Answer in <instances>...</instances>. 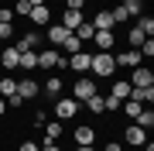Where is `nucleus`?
<instances>
[{
  "mask_svg": "<svg viewBox=\"0 0 154 151\" xmlns=\"http://www.w3.org/2000/svg\"><path fill=\"white\" fill-rule=\"evenodd\" d=\"M89 72H96V76H113V72H116L113 52H96V55L89 58Z\"/></svg>",
  "mask_w": 154,
  "mask_h": 151,
  "instance_id": "nucleus-1",
  "label": "nucleus"
},
{
  "mask_svg": "<svg viewBox=\"0 0 154 151\" xmlns=\"http://www.w3.org/2000/svg\"><path fill=\"white\" fill-rule=\"evenodd\" d=\"M75 113H79V100H72V96H58L55 100V117L58 120H69Z\"/></svg>",
  "mask_w": 154,
  "mask_h": 151,
  "instance_id": "nucleus-2",
  "label": "nucleus"
},
{
  "mask_svg": "<svg viewBox=\"0 0 154 151\" xmlns=\"http://www.w3.org/2000/svg\"><path fill=\"white\" fill-rule=\"evenodd\" d=\"M96 93V79H89V76H82V79H75V86H72V100H89V96Z\"/></svg>",
  "mask_w": 154,
  "mask_h": 151,
  "instance_id": "nucleus-3",
  "label": "nucleus"
},
{
  "mask_svg": "<svg viewBox=\"0 0 154 151\" xmlns=\"http://www.w3.org/2000/svg\"><path fill=\"white\" fill-rule=\"evenodd\" d=\"M113 62H116V69H137V65H140V52H137V48L120 52V55H113Z\"/></svg>",
  "mask_w": 154,
  "mask_h": 151,
  "instance_id": "nucleus-4",
  "label": "nucleus"
},
{
  "mask_svg": "<svg viewBox=\"0 0 154 151\" xmlns=\"http://www.w3.org/2000/svg\"><path fill=\"white\" fill-rule=\"evenodd\" d=\"M123 141H127V144H134V148H140V144H147V131L137 127V124H130V127L123 131Z\"/></svg>",
  "mask_w": 154,
  "mask_h": 151,
  "instance_id": "nucleus-5",
  "label": "nucleus"
},
{
  "mask_svg": "<svg viewBox=\"0 0 154 151\" xmlns=\"http://www.w3.org/2000/svg\"><path fill=\"white\" fill-rule=\"evenodd\" d=\"M17 58H21V52H17L14 45H4V48H0V65H4V69L14 72V69H17Z\"/></svg>",
  "mask_w": 154,
  "mask_h": 151,
  "instance_id": "nucleus-6",
  "label": "nucleus"
},
{
  "mask_svg": "<svg viewBox=\"0 0 154 151\" xmlns=\"http://www.w3.org/2000/svg\"><path fill=\"white\" fill-rule=\"evenodd\" d=\"M17 96H21L24 103L34 100V96H38V83H34V79H17Z\"/></svg>",
  "mask_w": 154,
  "mask_h": 151,
  "instance_id": "nucleus-7",
  "label": "nucleus"
},
{
  "mask_svg": "<svg viewBox=\"0 0 154 151\" xmlns=\"http://www.w3.org/2000/svg\"><path fill=\"white\" fill-rule=\"evenodd\" d=\"M82 21H86L82 11H72V7H65V14H62V28H65V31H75Z\"/></svg>",
  "mask_w": 154,
  "mask_h": 151,
  "instance_id": "nucleus-8",
  "label": "nucleus"
},
{
  "mask_svg": "<svg viewBox=\"0 0 154 151\" xmlns=\"http://www.w3.org/2000/svg\"><path fill=\"white\" fill-rule=\"evenodd\" d=\"M89 52H75V55H69V69L72 72H89Z\"/></svg>",
  "mask_w": 154,
  "mask_h": 151,
  "instance_id": "nucleus-9",
  "label": "nucleus"
},
{
  "mask_svg": "<svg viewBox=\"0 0 154 151\" xmlns=\"http://www.w3.org/2000/svg\"><path fill=\"white\" fill-rule=\"evenodd\" d=\"M93 45H96L99 52H110V48L116 45V34H113V31H96V34H93Z\"/></svg>",
  "mask_w": 154,
  "mask_h": 151,
  "instance_id": "nucleus-10",
  "label": "nucleus"
},
{
  "mask_svg": "<svg viewBox=\"0 0 154 151\" xmlns=\"http://www.w3.org/2000/svg\"><path fill=\"white\" fill-rule=\"evenodd\" d=\"M130 86H154V72H151V69H144V65H137V69H134V76H130Z\"/></svg>",
  "mask_w": 154,
  "mask_h": 151,
  "instance_id": "nucleus-11",
  "label": "nucleus"
},
{
  "mask_svg": "<svg viewBox=\"0 0 154 151\" xmlns=\"http://www.w3.org/2000/svg\"><path fill=\"white\" fill-rule=\"evenodd\" d=\"M38 69H58V52L55 48L38 52Z\"/></svg>",
  "mask_w": 154,
  "mask_h": 151,
  "instance_id": "nucleus-12",
  "label": "nucleus"
},
{
  "mask_svg": "<svg viewBox=\"0 0 154 151\" xmlns=\"http://www.w3.org/2000/svg\"><path fill=\"white\" fill-rule=\"evenodd\" d=\"M93 28H96V31H113L116 24H113V17H110V11H99V14L93 17Z\"/></svg>",
  "mask_w": 154,
  "mask_h": 151,
  "instance_id": "nucleus-13",
  "label": "nucleus"
},
{
  "mask_svg": "<svg viewBox=\"0 0 154 151\" xmlns=\"http://www.w3.org/2000/svg\"><path fill=\"white\" fill-rule=\"evenodd\" d=\"M75 144H96V131L82 124V127H75Z\"/></svg>",
  "mask_w": 154,
  "mask_h": 151,
  "instance_id": "nucleus-14",
  "label": "nucleus"
},
{
  "mask_svg": "<svg viewBox=\"0 0 154 151\" xmlns=\"http://www.w3.org/2000/svg\"><path fill=\"white\" fill-rule=\"evenodd\" d=\"M38 41H41V34H38V31H28L14 48H17V52H34V45H38Z\"/></svg>",
  "mask_w": 154,
  "mask_h": 151,
  "instance_id": "nucleus-15",
  "label": "nucleus"
},
{
  "mask_svg": "<svg viewBox=\"0 0 154 151\" xmlns=\"http://www.w3.org/2000/svg\"><path fill=\"white\" fill-rule=\"evenodd\" d=\"M28 17L41 28V24H48V21H51V11H48V4H41V7H31V14H28Z\"/></svg>",
  "mask_w": 154,
  "mask_h": 151,
  "instance_id": "nucleus-16",
  "label": "nucleus"
},
{
  "mask_svg": "<svg viewBox=\"0 0 154 151\" xmlns=\"http://www.w3.org/2000/svg\"><path fill=\"white\" fill-rule=\"evenodd\" d=\"M17 69H24V72L38 69V52H21V58H17Z\"/></svg>",
  "mask_w": 154,
  "mask_h": 151,
  "instance_id": "nucleus-17",
  "label": "nucleus"
},
{
  "mask_svg": "<svg viewBox=\"0 0 154 151\" xmlns=\"http://www.w3.org/2000/svg\"><path fill=\"white\" fill-rule=\"evenodd\" d=\"M58 137H62V124L58 120L45 124V144H58Z\"/></svg>",
  "mask_w": 154,
  "mask_h": 151,
  "instance_id": "nucleus-18",
  "label": "nucleus"
},
{
  "mask_svg": "<svg viewBox=\"0 0 154 151\" xmlns=\"http://www.w3.org/2000/svg\"><path fill=\"white\" fill-rule=\"evenodd\" d=\"M72 34H75V38H79V41H82V45H86V41H93L96 28H93V21H82V24H79V28L72 31Z\"/></svg>",
  "mask_w": 154,
  "mask_h": 151,
  "instance_id": "nucleus-19",
  "label": "nucleus"
},
{
  "mask_svg": "<svg viewBox=\"0 0 154 151\" xmlns=\"http://www.w3.org/2000/svg\"><path fill=\"white\" fill-rule=\"evenodd\" d=\"M45 96H48V100H58L62 96V79L58 76H51L48 83H45Z\"/></svg>",
  "mask_w": 154,
  "mask_h": 151,
  "instance_id": "nucleus-20",
  "label": "nucleus"
},
{
  "mask_svg": "<svg viewBox=\"0 0 154 151\" xmlns=\"http://www.w3.org/2000/svg\"><path fill=\"white\" fill-rule=\"evenodd\" d=\"M69 34H72V31H65L62 24H51V28H48V41H51V45H62Z\"/></svg>",
  "mask_w": 154,
  "mask_h": 151,
  "instance_id": "nucleus-21",
  "label": "nucleus"
},
{
  "mask_svg": "<svg viewBox=\"0 0 154 151\" xmlns=\"http://www.w3.org/2000/svg\"><path fill=\"white\" fill-rule=\"evenodd\" d=\"M130 90H134V86H130V83H127V79H116V83H113V93H110V96H116V100H120V103H123V100H127V96H130Z\"/></svg>",
  "mask_w": 154,
  "mask_h": 151,
  "instance_id": "nucleus-22",
  "label": "nucleus"
},
{
  "mask_svg": "<svg viewBox=\"0 0 154 151\" xmlns=\"http://www.w3.org/2000/svg\"><path fill=\"white\" fill-rule=\"evenodd\" d=\"M14 93H17V79L14 76H4V79H0V96L7 100V96H14Z\"/></svg>",
  "mask_w": 154,
  "mask_h": 151,
  "instance_id": "nucleus-23",
  "label": "nucleus"
},
{
  "mask_svg": "<svg viewBox=\"0 0 154 151\" xmlns=\"http://www.w3.org/2000/svg\"><path fill=\"white\" fill-rule=\"evenodd\" d=\"M123 11H127V17H140L144 14V0H123Z\"/></svg>",
  "mask_w": 154,
  "mask_h": 151,
  "instance_id": "nucleus-24",
  "label": "nucleus"
},
{
  "mask_svg": "<svg viewBox=\"0 0 154 151\" xmlns=\"http://www.w3.org/2000/svg\"><path fill=\"white\" fill-rule=\"evenodd\" d=\"M144 38H147V34H144V31L137 28V24H134V28H130V31H127V41H130V45H134V48H140V45H144Z\"/></svg>",
  "mask_w": 154,
  "mask_h": 151,
  "instance_id": "nucleus-25",
  "label": "nucleus"
},
{
  "mask_svg": "<svg viewBox=\"0 0 154 151\" xmlns=\"http://www.w3.org/2000/svg\"><path fill=\"white\" fill-rule=\"evenodd\" d=\"M134 120H137V127H144V131H151V127H154V113H151V110H140Z\"/></svg>",
  "mask_w": 154,
  "mask_h": 151,
  "instance_id": "nucleus-26",
  "label": "nucleus"
},
{
  "mask_svg": "<svg viewBox=\"0 0 154 151\" xmlns=\"http://www.w3.org/2000/svg\"><path fill=\"white\" fill-rule=\"evenodd\" d=\"M120 110H123V113H127V117H130V120H134V117H137V113L144 110V106H140L137 100H123V106H120Z\"/></svg>",
  "mask_w": 154,
  "mask_h": 151,
  "instance_id": "nucleus-27",
  "label": "nucleus"
},
{
  "mask_svg": "<svg viewBox=\"0 0 154 151\" xmlns=\"http://www.w3.org/2000/svg\"><path fill=\"white\" fill-rule=\"evenodd\" d=\"M137 28H140V31H144V34H147V38H151V34H154V17L140 14V17H137Z\"/></svg>",
  "mask_w": 154,
  "mask_h": 151,
  "instance_id": "nucleus-28",
  "label": "nucleus"
},
{
  "mask_svg": "<svg viewBox=\"0 0 154 151\" xmlns=\"http://www.w3.org/2000/svg\"><path fill=\"white\" fill-rule=\"evenodd\" d=\"M62 45H65V52H69V55H75V52H82V41H79L75 34H69V38L62 41Z\"/></svg>",
  "mask_w": 154,
  "mask_h": 151,
  "instance_id": "nucleus-29",
  "label": "nucleus"
},
{
  "mask_svg": "<svg viewBox=\"0 0 154 151\" xmlns=\"http://www.w3.org/2000/svg\"><path fill=\"white\" fill-rule=\"evenodd\" d=\"M82 103H86L93 113H103V96H99V93H93V96H89V100H82Z\"/></svg>",
  "mask_w": 154,
  "mask_h": 151,
  "instance_id": "nucleus-30",
  "label": "nucleus"
},
{
  "mask_svg": "<svg viewBox=\"0 0 154 151\" xmlns=\"http://www.w3.org/2000/svg\"><path fill=\"white\" fill-rule=\"evenodd\" d=\"M110 17H113V24H123V21H130V17H127V11H123V4H116L113 11H110Z\"/></svg>",
  "mask_w": 154,
  "mask_h": 151,
  "instance_id": "nucleus-31",
  "label": "nucleus"
},
{
  "mask_svg": "<svg viewBox=\"0 0 154 151\" xmlns=\"http://www.w3.org/2000/svg\"><path fill=\"white\" fill-rule=\"evenodd\" d=\"M137 52H140V58H151V55H154V38H144V45H140Z\"/></svg>",
  "mask_w": 154,
  "mask_h": 151,
  "instance_id": "nucleus-32",
  "label": "nucleus"
},
{
  "mask_svg": "<svg viewBox=\"0 0 154 151\" xmlns=\"http://www.w3.org/2000/svg\"><path fill=\"white\" fill-rule=\"evenodd\" d=\"M14 14L28 17V14H31V4H28V0H17V4H14Z\"/></svg>",
  "mask_w": 154,
  "mask_h": 151,
  "instance_id": "nucleus-33",
  "label": "nucleus"
},
{
  "mask_svg": "<svg viewBox=\"0 0 154 151\" xmlns=\"http://www.w3.org/2000/svg\"><path fill=\"white\" fill-rule=\"evenodd\" d=\"M45 120H48V113H45V110H38V113H34V127H41Z\"/></svg>",
  "mask_w": 154,
  "mask_h": 151,
  "instance_id": "nucleus-34",
  "label": "nucleus"
},
{
  "mask_svg": "<svg viewBox=\"0 0 154 151\" xmlns=\"http://www.w3.org/2000/svg\"><path fill=\"white\" fill-rule=\"evenodd\" d=\"M82 4L86 0H65V7H72V11H82Z\"/></svg>",
  "mask_w": 154,
  "mask_h": 151,
  "instance_id": "nucleus-35",
  "label": "nucleus"
},
{
  "mask_svg": "<svg viewBox=\"0 0 154 151\" xmlns=\"http://www.w3.org/2000/svg\"><path fill=\"white\" fill-rule=\"evenodd\" d=\"M0 21H7V24H14V11H0Z\"/></svg>",
  "mask_w": 154,
  "mask_h": 151,
  "instance_id": "nucleus-36",
  "label": "nucleus"
},
{
  "mask_svg": "<svg viewBox=\"0 0 154 151\" xmlns=\"http://www.w3.org/2000/svg\"><path fill=\"white\" fill-rule=\"evenodd\" d=\"M21 151H38V144H34V141H24V144H21Z\"/></svg>",
  "mask_w": 154,
  "mask_h": 151,
  "instance_id": "nucleus-37",
  "label": "nucleus"
},
{
  "mask_svg": "<svg viewBox=\"0 0 154 151\" xmlns=\"http://www.w3.org/2000/svg\"><path fill=\"white\" fill-rule=\"evenodd\" d=\"M38 151H62V148H58V144H41Z\"/></svg>",
  "mask_w": 154,
  "mask_h": 151,
  "instance_id": "nucleus-38",
  "label": "nucleus"
},
{
  "mask_svg": "<svg viewBox=\"0 0 154 151\" xmlns=\"http://www.w3.org/2000/svg\"><path fill=\"white\" fill-rule=\"evenodd\" d=\"M75 151H96V144H75Z\"/></svg>",
  "mask_w": 154,
  "mask_h": 151,
  "instance_id": "nucleus-39",
  "label": "nucleus"
},
{
  "mask_svg": "<svg viewBox=\"0 0 154 151\" xmlns=\"http://www.w3.org/2000/svg\"><path fill=\"white\" fill-rule=\"evenodd\" d=\"M106 151H120V141H110V144H106Z\"/></svg>",
  "mask_w": 154,
  "mask_h": 151,
  "instance_id": "nucleus-40",
  "label": "nucleus"
},
{
  "mask_svg": "<svg viewBox=\"0 0 154 151\" xmlns=\"http://www.w3.org/2000/svg\"><path fill=\"white\" fill-rule=\"evenodd\" d=\"M4 113H7V100L0 96V117H4Z\"/></svg>",
  "mask_w": 154,
  "mask_h": 151,
  "instance_id": "nucleus-41",
  "label": "nucleus"
},
{
  "mask_svg": "<svg viewBox=\"0 0 154 151\" xmlns=\"http://www.w3.org/2000/svg\"><path fill=\"white\" fill-rule=\"evenodd\" d=\"M28 4H31V7H41V4H48V0H28Z\"/></svg>",
  "mask_w": 154,
  "mask_h": 151,
  "instance_id": "nucleus-42",
  "label": "nucleus"
},
{
  "mask_svg": "<svg viewBox=\"0 0 154 151\" xmlns=\"http://www.w3.org/2000/svg\"><path fill=\"white\" fill-rule=\"evenodd\" d=\"M0 48H4V41H0Z\"/></svg>",
  "mask_w": 154,
  "mask_h": 151,
  "instance_id": "nucleus-43",
  "label": "nucleus"
}]
</instances>
